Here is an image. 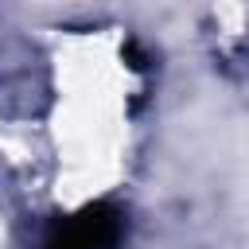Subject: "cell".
<instances>
[{
  "instance_id": "obj_1",
  "label": "cell",
  "mask_w": 249,
  "mask_h": 249,
  "mask_svg": "<svg viewBox=\"0 0 249 249\" xmlns=\"http://www.w3.org/2000/svg\"><path fill=\"white\" fill-rule=\"evenodd\" d=\"M117 241V218L109 214H89L82 222H74L70 230H62L51 249H113Z\"/></svg>"
}]
</instances>
